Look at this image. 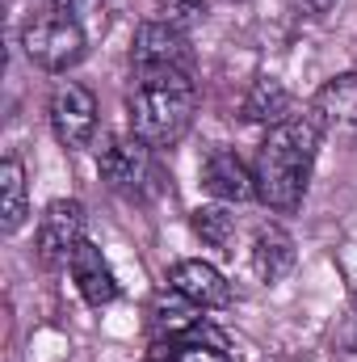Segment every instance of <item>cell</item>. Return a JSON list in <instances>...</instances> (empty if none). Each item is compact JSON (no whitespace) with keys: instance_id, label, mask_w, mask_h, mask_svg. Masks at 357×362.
Listing matches in <instances>:
<instances>
[{"instance_id":"7a4b0ae2","label":"cell","mask_w":357,"mask_h":362,"mask_svg":"<svg viewBox=\"0 0 357 362\" xmlns=\"http://www.w3.org/2000/svg\"><path fill=\"white\" fill-rule=\"evenodd\" d=\"M198 114V85L193 72H156L135 76V89L126 93V122L131 135L143 139L152 152L173 148L189 135Z\"/></svg>"},{"instance_id":"52a82bcc","label":"cell","mask_w":357,"mask_h":362,"mask_svg":"<svg viewBox=\"0 0 357 362\" xmlns=\"http://www.w3.org/2000/svg\"><path fill=\"white\" fill-rule=\"evenodd\" d=\"M97 173L101 181L114 189V194H126V198H143L147 185L156 177V165H152V148L135 135H122V139H109L101 160H97Z\"/></svg>"},{"instance_id":"8992f818","label":"cell","mask_w":357,"mask_h":362,"mask_svg":"<svg viewBox=\"0 0 357 362\" xmlns=\"http://www.w3.org/2000/svg\"><path fill=\"white\" fill-rule=\"evenodd\" d=\"M51 131L55 139L68 148V152H80L89 148L92 135H97V97L92 89H85L80 81H59L55 93H51Z\"/></svg>"},{"instance_id":"4fadbf2b","label":"cell","mask_w":357,"mask_h":362,"mask_svg":"<svg viewBox=\"0 0 357 362\" xmlns=\"http://www.w3.org/2000/svg\"><path fill=\"white\" fill-rule=\"evenodd\" d=\"M290 105H294V97L277 76H257L248 85V93H244V101H240V118L248 127H265L269 131V127L290 118Z\"/></svg>"},{"instance_id":"9a60e30c","label":"cell","mask_w":357,"mask_h":362,"mask_svg":"<svg viewBox=\"0 0 357 362\" xmlns=\"http://www.w3.org/2000/svg\"><path fill=\"white\" fill-rule=\"evenodd\" d=\"M30 215V181H25V165L17 156H4L0 165V232L13 236L21 232Z\"/></svg>"},{"instance_id":"2e32d148","label":"cell","mask_w":357,"mask_h":362,"mask_svg":"<svg viewBox=\"0 0 357 362\" xmlns=\"http://www.w3.org/2000/svg\"><path fill=\"white\" fill-rule=\"evenodd\" d=\"M147 316H152V341H156V337H177V333H189L193 325H202V308L189 303V299H185L181 291H173V286L152 299Z\"/></svg>"},{"instance_id":"8fae6325","label":"cell","mask_w":357,"mask_h":362,"mask_svg":"<svg viewBox=\"0 0 357 362\" xmlns=\"http://www.w3.org/2000/svg\"><path fill=\"white\" fill-rule=\"evenodd\" d=\"M72 282H76V291H80V299L89 303V308H109L114 299H118V278L109 270V262L101 257V249L85 240L80 249H76V257H72Z\"/></svg>"},{"instance_id":"ba28073f","label":"cell","mask_w":357,"mask_h":362,"mask_svg":"<svg viewBox=\"0 0 357 362\" xmlns=\"http://www.w3.org/2000/svg\"><path fill=\"white\" fill-rule=\"evenodd\" d=\"M198 177L206 185V194L219 198V202H248V198H257V173L236 148H223V144L210 148L202 156Z\"/></svg>"},{"instance_id":"d6986e66","label":"cell","mask_w":357,"mask_h":362,"mask_svg":"<svg viewBox=\"0 0 357 362\" xmlns=\"http://www.w3.org/2000/svg\"><path fill=\"white\" fill-rule=\"evenodd\" d=\"M55 8H63V13H72V17H92V13H101L105 8V0H55Z\"/></svg>"},{"instance_id":"5bb4252c","label":"cell","mask_w":357,"mask_h":362,"mask_svg":"<svg viewBox=\"0 0 357 362\" xmlns=\"http://www.w3.org/2000/svg\"><path fill=\"white\" fill-rule=\"evenodd\" d=\"M294 236L286 232V228H277V223H269L257 232V240H253V270L261 282H282L286 274L294 270Z\"/></svg>"},{"instance_id":"e0dca14e","label":"cell","mask_w":357,"mask_h":362,"mask_svg":"<svg viewBox=\"0 0 357 362\" xmlns=\"http://www.w3.org/2000/svg\"><path fill=\"white\" fill-rule=\"evenodd\" d=\"M189 228L193 236L206 245V249H219V253H231L236 245V215L227 211V202H206L189 215Z\"/></svg>"},{"instance_id":"44dd1931","label":"cell","mask_w":357,"mask_h":362,"mask_svg":"<svg viewBox=\"0 0 357 362\" xmlns=\"http://www.w3.org/2000/svg\"><path fill=\"white\" fill-rule=\"evenodd\" d=\"M349 350L357 354V316H353V333H349Z\"/></svg>"},{"instance_id":"5b68a950","label":"cell","mask_w":357,"mask_h":362,"mask_svg":"<svg viewBox=\"0 0 357 362\" xmlns=\"http://www.w3.org/2000/svg\"><path fill=\"white\" fill-rule=\"evenodd\" d=\"M131 68L135 76H156V72H193V47L189 34L160 21H143L131 38Z\"/></svg>"},{"instance_id":"6da1fadb","label":"cell","mask_w":357,"mask_h":362,"mask_svg":"<svg viewBox=\"0 0 357 362\" xmlns=\"http://www.w3.org/2000/svg\"><path fill=\"white\" fill-rule=\"evenodd\" d=\"M324 131L311 122V114H290L286 122L269 127L265 139L257 144V202H265L269 211L290 215L303 206L311 169H315V152H320Z\"/></svg>"},{"instance_id":"7c38bea8","label":"cell","mask_w":357,"mask_h":362,"mask_svg":"<svg viewBox=\"0 0 357 362\" xmlns=\"http://www.w3.org/2000/svg\"><path fill=\"white\" fill-rule=\"evenodd\" d=\"M147 358L152 362H231L223 337L214 329H206V325H193L189 333H177V337H156Z\"/></svg>"},{"instance_id":"3957f363","label":"cell","mask_w":357,"mask_h":362,"mask_svg":"<svg viewBox=\"0 0 357 362\" xmlns=\"http://www.w3.org/2000/svg\"><path fill=\"white\" fill-rule=\"evenodd\" d=\"M85 47H89V34H85L80 17H72L63 8L34 13L21 25V51L42 72H68V68H76L85 59Z\"/></svg>"},{"instance_id":"30bf717a","label":"cell","mask_w":357,"mask_h":362,"mask_svg":"<svg viewBox=\"0 0 357 362\" xmlns=\"http://www.w3.org/2000/svg\"><path fill=\"white\" fill-rule=\"evenodd\" d=\"M169 286L181 291L189 303H198L202 312H214V308H227L231 303V282L223 278L219 266L202 262V257H185L169 270Z\"/></svg>"},{"instance_id":"ffe728a7","label":"cell","mask_w":357,"mask_h":362,"mask_svg":"<svg viewBox=\"0 0 357 362\" xmlns=\"http://www.w3.org/2000/svg\"><path fill=\"white\" fill-rule=\"evenodd\" d=\"M290 4H294L303 17H324V13H332L337 0H290Z\"/></svg>"},{"instance_id":"9c48e42d","label":"cell","mask_w":357,"mask_h":362,"mask_svg":"<svg viewBox=\"0 0 357 362\" xmlns=\"http://www.w3.org/2000/svg\"><path fill=\"white\" fill-rule=\"evenodd\" d=\"M307 114L324 135H357V72H341L324 81L311 97Z\"/></svg>"},{"instance_id":"277c9868","label":"cell","mask_w":357,"mask_h":362,"mask_svg":"<svg viewBox=\"0 0 357 362\" xmlns=\"http://www.w3.org/2000/svg\"><path fill=\"white\" fill-rule=\"evenodd\" d=\"M85 240H89L85 202L80 198H55V202H47V211L38 219V232H34L38 262L51 266V270H63V266H72V257H76V249Z\"/></svg>"},{"instance_id":"ac0fdd59","label":"cell","mask_w":357,"mask_h":362,"mask_svg":"<svg viewBox=\"0 0 357 362\" xmlns=\"http://www.w3.org/2000/svg\"><path fill=\"white\" fill-rule=\"evenodd\" d=\"M202 17H206L202 0H152V21L173 25L181 34H189L193 25H202Z\"/></svg>"}]
</instances>
